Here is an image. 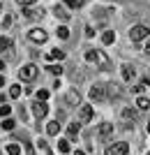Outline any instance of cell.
Listing matches in <instances>:
<instances>
[{
  "mask_svg": "<svg viewBox=\"0 0 150 155\" xmlns=\"http://www.w3.org/2000/svg\"><path fill=\"white\" fill-rule=\"evenodd\" d=\"M145 37H150V28L148 26H132V30H129V39L132 42H141V39H145Z\"/></svg>",
  "mask_w": 150,
  "mask_h": 155,
  "instance_id": "1",
  "label": "cell"
},
{
  "mask_svg": "<svg viewBox=\"0 0 150 155\" xmlns=\"http://www.w3.org/2000/svg\"><path fill=\"white\" fill-rule=\"evenodd\" d=\"M106 97H109L106 86H92L90 88V100L92 102H106Z\"/></svg>",
  "mask_w": 150,
  "mask_h": 155,
  "instance_id": "2",
  "label": "cell"
},
{
  "mask_svg": "<svg viewBox=\"0 0 150 155\" xmlns=\"http://www.w3.org/2000/svg\"><path fill=\"white\" fill-rule=\"evenodd\" d=\"M19 77L23 79V81H33V79L37 77V65H33V63L23 65V67L19 70Z\"/></svg>",
  "mask_w": 150,
  "mask_h": 155,
  "instance_id": "3",
  "label": "cell"
},
{
  "mask_svg": "<svg viewBox=\"0 0 150 155\" xmlns=\"http://www.w3.org/2000/svg\"><path fill=\"white\" fill-rule=\"evenodd\" d=\"M127 150H129V143L127 141H116L113 146L106 148V155H127Z\"/></svg>",
  "mask_w": 150,
  "mask_h": 155,
  "instance_id": "4",
  "label": "cell"
},
{
  "mask_svg": "<svg viewBox=\"0 0 150 155\" xmlns=\"http://www.w3.org/2000/svg\"><path fill=\"white\" fill-rule=\"evenodd\" d=\"M92 120V107L90 104H83L78 109V123H90Z\"/></svg>",
  "mask_w": 150,
  "mask_h": 155,
  "instance_id": "5",
  "label": "cell"
},
{
  "mask_svg": "<svg viewBox=\"0 0 150 155\" xmlns=\"http://www.w3.org/2000/svg\"><path fill=\"white\" fill-rule=\"evenodd\" d=\"M111 132H113V125L111 123H102V125H99V130H97V134H99L102 141H106V139L111 137Z\"/></svg>",
  "mask_w": 150,
  "mask_h": 155,
  "instance_id": "6",
  "label": "cell"
},
{
  "mask_svg": "<svg viewBox=\"0 0 150 155\" xmlns=\"http://www.w3.org/2000/svg\"><path fill=\"white\" fill-rule=\"evenodd\" d=\"M28 37L33 39V42H37V44H42V42H46V37H49V35H46L44 30L35 28V30H30V32H28Z\"/></svg>",
  "mask_w": 150,
  "mask_h": 155,
  "instance_id": "7",
  "label": "cell"
},
{
  "mask_svg": "<svg viewBox=\"0 0 150 155\" xmlns=\"http://www.w3.org/2000/svg\"><path fill=\"white\" fill-rule=\"evenodd\" d=\"M33 111H35V116H37V118H44L46 114H49V107H46L44 102H37V104L33 107Z\"/></svg>",
  "mask_w": 150,
  "mask_h": 155,
  "instance_id": "8",
  "label": "cell"
},
{
  "mask_svg": "<svg viewBox=\"0 0 150 155\" xmlns=\"http://www.w3.org/2000/svg\"><path fill=\"white\" fill-rule=\"evenodd\" d=\"M134 74H136V70H134L132 65H123V79H125V81H132Z\"/></svg>",
  "mask_w": 150,
  "mask_h": 155,
  "instance_id": "9",
  "label": "cell"
},
{
  "mask_svg": "<svg viewBox=\"0 0 150 155\" xmlns=\"http://www.w3.org/2000/svg\"><path fill=\"white\" fill-rule=\"evenodd\" d=\"M53 14H56L58 19H62V21H67V19H69V12H67L65 7H60V5H56V9H53Z\"/></svg>",
  "mask_w": 150,
  "mask_h": 155,
  "instance_id": "10",
  "label": "cell"
},
{
  "mask_svg": "<svg viewBox=\"0 0 150 155\" xmlns=\"http://www.w3.org/2000/svg\"><path fill=\"white\" fill-rule=\"evenodd\" d=\"M46 132H49L51 137H56V134L60 132V123H58V120H53V123H49V125H46Z\"/></svg>",
  "mask_w": 150,
  "mask_h": 155,
  "instance_id": "11",
  "label": "cell"
},
{
  "mask_svg": "<svg viewBox=\"0 0 150 155\" xmlns=\"http://www.w3.org/2000/svg\"><path fill=\"white\" fill-rule=\"evenodd\" d=\"M23 14H26L28 19H42V14H44V12H42V9H30V7H28Z\"/></svg>",
  "mask_w": 150,
  "mask_h": 155,
  "instance_id": "12",
  "label": "cell"
},
{
  "mask_svg": "<svg viewBox=\"0 0 150 155\" xmlns=\"http://www.w3.org/2000/svg\"><path fill=\"white\" fill-rule=\"evenodd\" d=\"M102 42H104V44H113V42H116V32H113V30H106L104 35H102Z\"/></svg>",
  "mask_w": 150,
  "mask_h": 155,
  "instance_id": "13",
  "label": "cell"
},
{
  "mask_svg": "<svg viewBox=\"0 0 150 155\" xmlns=\"http://www.w3.org/2000/svg\"><path fill=\"white\" fill-rule=\"evenodd\" d=\"M67 102L72 104V107H76L78 102H81V97H78V93H74V91H69L67 93Z\"/></svg>",
  "mask_w": 150,
  "mask_h": 155,
  "instance_id": "14",
  "label": "cell"
},
{
  "mask_svg": "<svg viewBox=\"0 0 150 155\" xmlns=\"http://www.w3.org/2000/svg\"><path fill=\"white\" fill-rule=\"evenodd\" d=\"M136 107H139L141 111L150 109V100H148V97H139V100H136Z\"/></svg>",
  "mask_w": 150,
  "mask_h": 155,
  "instance_id": "15",
  "label": "cell"
},
{
  "mask_svg": "<svg viewBox=\"0 0 150 155\" xmlns=\"http://www.w3.org/2000/svg\"><path fill=\"white\" fill-rule=\"evenodd\" d=\"M78 130H81V125H78V123H72L69 127H67V134H69V139H74V137L78 134Z\"/></svg>",
  "mask_w": 150,
  "mask_h": 155,
  "instance_id": "16",
  "label": "cell"
},
{
  "mask_svg": "<svg viewBox=\"0 0 150 155\" xmlns=\"http://www.w3.org/2000/svg\"><path fill=\"white\" fill-rule=\"evenodd\" d=\"M46 58H49V60H53V58H58V60H62V58H65V51H60V49H53V51L49 53V56H46Z\"/></svg>",
  "mask_w": 150,
  "mask_h": 155,
  "instance_id": "17",
  "label": "cell"
},
{
  "mask_svg": "<svg viewBox=\"0 0 150 155\" xmlns=\"http://www.w3.org/2000/svg\"><path fill=\"white\" fill-rule=\"evenodd\" d=\"M7 155H21V146L19 143H9L7 146Z\"/></svg>",
  "mask_w": 150,
  "mask_h": 155,
  "instance_id": "18",
  "label": "cell"
},
{
  "mask_svg": "<svg viewBox=\"0 0 150 155\" xmlns=\"http://www.w3.org/2000/svg\"><path fill=\"white\" fill-rule=\"evenodd\" d=\"M9 114H12V107H9V104H2V107H0V118H9Z\"/></svg>",
  "mask_w": 150,
  "mask_h": 155,
  "instance_id": "19",
  "label": "cell"
},
{
  "mask_svg": "<svg viewBox=\"0 0 150 155\" xmlns=\"http://www.w3.org/2000/svg\"><path fill=\"white\" fill-rule=\"evenodd\" d=\"M65 5L72 9H78V7H83V0H65Z\"/></svg>",
  "mask_w": 150,
  "mask_h": 155,
  "instance_id": "20",
  "label": "cell"
},
{
  "mask_svg": "<svg viewBox=\"0 0 150 155\" xmlns=\"http://www.w3.org/2000/svg\"><path fill=\"white\" fill-rule=\"evenodd\" d=\"M58 37L60 39H67V37H69V28H67V26H60L58 28Z\"/></svg>",
  "mask_w": 150,
  "mask_h": 155,
  "instance_id": "21",
  "label": "cell"
},
{
  "mask_svg": "<svg viewBox=\"0 0 150 155\" xmlns=\"http://www.w3.org/2000/svg\"><path fill=\"white\" fill-rule=\"evenodd\" d=\"M12 46V39H7V37H0V51H7Z\"/></svg>",
  "mask_w": 150,
  "mask_h": 155,
  "instance_id": "22",
  "label": "cell"
},
{
  "mask_svg": "<svg viewBox=\"0 0 150 155\" xmlns=\"http://www.w3.org/2000/svg\"><path fill=\"white\" fill-rule=\"evenodd\" d=\"M123 116H125V118H132V120H134V118H136V111L129 109V107H125V109H123Z\"/></svg>",
  "mask_w": 150,
  "mask_h": 155,
  "instance_id": "23",
  "label": "cell"
},
{
  "mask_svg": "<svg viewBox=\"0 0 150 155\" xmlns=\"http://www.w3.org/2000/svg\"><path fill=\"white\" fill-rule=\"evenodd\" d=\"M46 100H49V91H44V88L37 91V102H46Z\"/></svg>",
  "mask_w": 150,
  "mask_h": 155,
  "instance_id": "24",
  "label": "cell"
},
{
  "mask_svg": "<svg viewBox=\"0 0 150 155\" xmlns=\"http://www.w3.org/2000/svg\"><path fill=\"white\" fill-rule=\"evenodd\" d=\"M58 150L62 155H67V153H69V143H67V141H58Z\"/></svg>",
  "mask_w": 150,
  "mask_h": 155,
  "instance_id": "25",
  "label": "cell"
},
{
  "mask_svg": "<svg viewBox=\"0 0 150 155\" xmlns=\"http://www.w3.org/2000/svg\"><path fill=\"white\" fill-rule=\"evenodd\" d=\"M0 125H2V130H14V118H5Z\"/></svg>",
  "mask_w": 150,
  "mask_h": 155,
  "instance_id": "26",
  "label": "cell"
},
{
  "mask_svg": "<svg viewBox=\"0 0 150 155\" xmlns=\"http://www.w3.org/2000/svg\"><path fill=\"white\" fill-rule=\"evenodd\" d=\"M19 95H21V86H12V88H9V97H14V100H16Z\"/></svg>",
  "mask_w": 150,
  "mask_h": 155,
  "instance_id": "27",
  "label": "cell"
},
{
  "mask_svg": "<svg viewBox=\"0 0 150 155\" xmlns=\"http://www.w3.org/2000/svg\"><path fill=\"white\" fill-rule=\"evenodd\" d=\"M49 72H51V74H62V67H58V65H49Z\"/></svg>",
  "mask_w": 150,
  "mask_h": 155,
  "instance_id": "28",
  "label": "cell"
},
{
  "mask_svg": "<svg viewBox=\"0 0 150 155\" xmlns=\"http://www.w3.org/2000/svg\"><path fill=\"white\" fill-rule=\"evenodd\" d=\"M16 2H19V5H23V7H30V5H35L37 0H16Z\"/></svg>",
  "mask_w": 150,
  "mask_h": 155,
  "instance_id": "29",
  "label": "cell"
},
{
  "mask_svg": "<svg viewBox=\"0 0 150 155\" xmlns=\"http://www.w3.org/2000/svg\"><path fill=\"white\" fill-rule=\"evenodd\" d=\"M12 26V16H9V14H7L5 19H2V28H9Z\"/></svg>",
  "mask_w": 150,
  "mask_h": 155,
  "instance_id": "30",
  "label": "cell"
},
{
  "mask_svg": "<svg viewBox=\"0 0 150 155\" xmlns=\"http://www.w3.org/2000/svg\"><path fill=\"white\" fill-rule=\"evenodd\" d=\"M92 35H95V30H92V28L88 26V28H85V37H92Z\"/></svg>",
  "mask_w": 150,
  "mask_h": 155,
  "instance_id": "31",
  "label": "cell"
},
{
  "mask_svg": "<svg viewBox=\"0 0 150 155\" xmlns=\"http://www.w3.org/2000/svg\"><path fill=\"white\" fill-rule=\"evenodd\" d=\"M26 150H28V155H35V150H33V143H26Z\"/></svg>",
  "mask_w": 150,
  "mask_h": 155,
  "instance_id": "32",
  "label": "cell"
},
{
  "mask_svg": "<svg viewBox=\"0 0 150 155\" xmlns=\"http://www.w3.org/2000/svg\"><path fill=\"white\" fill-rule=\"evenodd\" d=\"M2 86H5V77H0V88H2Z\"/></svg>",
  "mask_w": 150,
  "mask_h": 155,
  "instance_id": "33",
  "label": "cell"
},
{
  "mask_svg": "<svg viewBox=\"0 0 150 155\" xmlns=\"http://www.w3.org/2000/svg\"><path fill=\"white\" fill-rule=\"evenodd\" d=\"M2 70H5V63H2V60H0V72H2Z\"/></svg>",
  "mask_w": 150,
  "mask_h": 155,
  "instance_id": "34",
  "label": "cell"
},
{
  "mask_svg": "<svg viewBox=\"0 0 150 155\" xmlns=\"http://www.w3.org/2000/svg\"><path fill=\"white\" fill-rule=\"evenodd\" d=\"M145 51H148V53H150V42H148V44H145Z\"/></svg>",
  "mask_w": 150,
  "mask_h": 155,
  "instance_id": "35",
  "label": "cell"
},
{
  "mask_svg": "<svg viewBox=\"0 0 150 155\" xmlns=\"http://www.w3.org/2000/svg\"><path fill=\"white\" fill-rule=\"evenodd\" d=\"M76 155H85V153H83V150H76Z\"/></svg>",
  "mask_w": 150,
  "mask_h": 155,
  "instance_id": "36",
  "label": "cell"
},
{
  "mask_svg": "<svg viewBox=\"0 0 150 155\" xmlns=\"http://www.w3.org/2000/svg\"><path fill=\"white\" fill-rule=\"evenodd\" d=\"M145 130H148V134H150V123H148V125H145Z\"/></svg>",
  "mask_w": 150,
  "mask_h": 155,
  "instance_id": "37",
  "label": "cell"
},
{
  "mask_svg": "<svg viewBox=\"0 0 150 155\" xmlns=\"http://www.w3.org/2000/svg\"><path fill=\"white\" fill-rule=\"evenodd\" d=\"M0 14H2V2H0Z\"/></svg>",
  "mask_w": 150,
  "mask_h": 155,
  "instance_id": "38",
  "label": "cell"
},
{
  "mask_svg": "<svg viewBox=\"0 0 150 155\" xmlns=\"http://www.w3.org/2000/svg\"><path fill=\"white\" fill-rule=\"evenodd\" d=\"M145 81H148V84H150V77H148V79H145Z\"/></svg>",
  "mask_w": 150,
  "mask_h": 155,
  "instance_id": "39",
  "label": "cell"
},
{
  "mask_svg": "<svg viewBox=\"0 0 150 155\" xmlns=\"http://www.w3.org/2000/svg\"><path fill=\"white\" fill-rule=\"evenodd\" d=\"M0 155H2V153H0Z\"/></svg>",
  "mask_w": 150,
  "mask_h": 155,
  "instance_id": "40",
  "label": "cell"
},
{
  "mask_svg": "<svg viewBox=\"0 0 150 155\" xmlns=\"http://www.w3.org/2000/svg\"><path fill=\"white\" fill-rule=\"evenodd\" d=\"M148 155H150V153H148Z\"/></svg>",
  "mask_w": 150,
  "mask_h": 155,
  "instance_id": "41",
  "label": "cell"
}]
</instances>
